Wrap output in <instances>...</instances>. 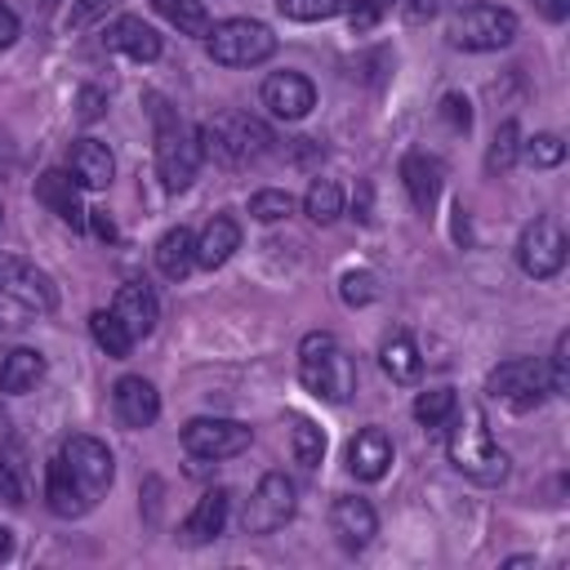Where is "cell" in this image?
Returning a JSON list of instances; mask_svg holds the SVG:
<instances>
[{
  "mask_svg": "<svg viewBox=\"0 0 570 570\" xmlns=\"http://www.w3.org/2000/svg\"><path fill=\"white\" fill-rule=\"evenodd\" d=\"M450 423H454V428H450V463H454L463 476H472L476 485H499V481H508V454L494 445L481 405L454 410Z\"/></svg>",
  "mask_w": 570,
  "mask_h": 570,
  "instance_id": "obj_1",
  "label": "cell"
},
{
  "mask_svg": "<svg viewBox=\"0 0 570 570\" xmlns=\"http://www.w3.org/2000/svg\"><path fill=\"white\" fill-rule=\"evenodd\" d=\"M196 138H200V156H209L227 169L249 165L272 147V129L249 111H218L214 120H205L196 129Z\"/></svg>",
  "mask_w": 570,
  "mask_h": 570,
  "instance_id": "obj_2",
  "label": "cell"
},
{
  "mask_svg": "<svg viewBox=\"0 0 570 570\" xmlns=\"http://www.w3.org/2000/svg\"><path fill=\"white\" fill-rule=\"evenodd\" d=\"M298 379L321 401H347L356 392V361L338 347L334 334L316 330L298 343Z\"/></svg>",
  "mask_w": 570,
  "mask_h": 570,
  "instance_id": "obj_3",
  "label": "cell"
},
{
  "mask_svg": "<svg viewBox=\"0 0 570 570\" xmlns=\"http://www.w3.org/2000/svg\"><path fill=\"white\" fill-rule=\"evenodd\" d=\"M151 120H156V174L169 191H183L200 169V138L156 94H151Z\"/></svg>",
  "mask_w": 570,
  "mask_h": 570,
  "instance_id": "obj_4",
  "label": "cell"
},
{
  "mask_svg": "<svg viewBox=\"0 0 570 570\" xmlns=\"http://www.w3.org/2000/svg\"><path fill=\"white\" fill-rule=\"evenodd\" d=\"M205 45H209V58L218 67H258L276 53V36L267 22H254V18H227L218 27L205 31Z\"/></svg>",
  "mask_w": 570,
  "mask_h": 570,
  "instance_id": "obj_5",
  "label": "cell"
},
{
  "mask_svg": "<svg viewBox=\"0 0 570 570\" xmlns=\"http://www.w3.org/2000/svg\"><path fill=\"white\" fill-rule=\"evenodd\" d=\"M512 40H517V13L503 4H468L450 22V45L468 49V53L508 49Z\"/></svg>",
  "mask_w": 570,
  "mask_h": 570,
  "instance_id": "obj_6",
  "label": "cell"
},
{
  "mask_svg": "<svg viewBox=\"0 0 570 570\" xmlns=\"http://www.w3.org/2000/svg\"><path fill=\"white\" fill-rule=\"evenodd\" d=\"M485 392H490L494 401H503L508 410H517V414H525V410H534L543 396H552V392H548V370H543V361H534V356H508V361H499V365L490 370V379H485Z\"/></svg>",
  "mask_w": 570,
  "mask_h": 570,
  "instance_id": "obj_7",
  "label": "cell"
},
{
  "mask_svg": "<svg viewBox=\"0 0 570 570\" xmlns=\"http://www.w3.org/2000/svg\"><path fill=\"white\" fill-rule=\"evenodd\" d=\"M0 294L9 303H18L22 312H36V316H49L58 307V289H53L49 272H40L36 263L4 254V249H0Z\"/></svg>",
  "mask_w": 570,
  "mask_h": 570,
  "instance_id": "obj_8",
  "label": "cell"
},
{
  "mask_svg": "<svg viewBox=\"0 0 570 570\" xmlns=\"http://www.w3.org/2000/svg\"><path fill=\"white\" fill-rule=\"evenodd\" d=\"M254 432L240 419H218V414H200L183 428V450L191 459H236L240 450H249Z\"/></svg>",
  "mask_w": 570,
  "mask_h": 570,
  "instance_id": "obj_9",
  "label": "cell"
},
{
  "mask_svg": "<svg viewBox=\"0 0 570 570\" xmlns=\"http://www.w3.org/2000/svg\"><path fill=\"white\" fill-rule=\"evenodd\" d=\"M566 232H561V223L557 218H534L525 232H521V240H517V263H521V272L525 276H534V281H548V276H557L561 267H566Z\"/></svg>",
  "mask_w": 570,
  "mask_h": 570,
  "instance_id": "obj_10",
  "label": "cell"
},
{
  "mask_svg": "<svg viewBox=\"0 0 570 570\" xmlns=\"http://www.w3.org/2000/svg\"><path fill=\"white\" fill-rule=\"evenodd\" d=\"M289 517H294V481H289L285 472H267V476L254 485L240 525H245V534H272V530H281Z\"/></svg>",
  "mask_w": 570,
  "mask_h": 570,
  "instance_id": "obj_11",
  "label": "cell"
},
{
  "mask_svg": "<svg viewBox=\"0 0 570 570\" xmlns=\"http://www.w3.org/2000/svg\"><path fill=\"white\" fill-rule=\"evenodd\" d=\"M62 459H67V468L80 476V485L98 499L107 485H111V476H116V463H111V450L98 441V436H67L62 441Z\"/></svg>",
  "mask_w": 570,
  "mask_h": 570,
  "instance_id": "obj_12",
  "label": "cell"
},
{
  "mask_svg": "<svg viewBox=\"0 0 570 570\" xmlns=\"http://www.w3.org/2000/svg\"><path fill=\"white\" fill-rule=\"evenodd\" d=\"M263 107L276 120H303L316 107V85L298 71H272L263 80Z\"/></svg>",
  "mask_w": 570,
  "mask_h": 570,
  "instance_id": "obj_13",
  "label": "cell"
},
{
  "mask_svg": "<svg viewBox=\"0 0 570 570\" xmlns=\"http://www.w3.org/2000/svg\"><path fill=\"white\" fill-rule=\"evenodd\" d=\"M111 312H116V321L134 334V343L147 338V334L156 330V321H160V303H156V289H151L147 281H125V285L116 289V298H111Z\"/></svg>",
  "mask_w": 570,
  "mask_h": 570,
  "instance_id": "obj_14",
  "label": "cell"
},
{
  "mask_svg": "<svg viewBox=\"0 0 570 570\" xmlns=\"http://www.w3.org/2000/svg\"><path fill=\"white\" fill-rule=\"evenodd\" d=\"M330 530H334V539H338L347 552H361V548L379 534V517H374L370 499L343 494V499H334V508H330Z\"/></svg>",
  "mask_w": 570,
  "mask_h": 570,
  "instance_id": "obj_15",
  "label": "cell"
},
{
  "mask_svg": "<svg viewBox=\"0 0 570 570\" xmlns=\"http://www.w3.org/2000/svg\"><path fill=\"white\" fill-rule=\"evenodd\" d=\"M111 405H116V419L125 428H151L160 414V392L142 374H125L111 387Z\"/></svg>",
  "mask_w": 570,
  "mask_h": 570,
  "instance_id": "obj_16",
  "label": "cell"
},
{
  "mask_svg": "<svg viewBox=\"0 0 570 570\" xmlns=\"http://www.w3.org/2000/svg\"><path fill=\"white\" fill-rule=\"evenodd\" d=\"M45 503L53 517H85L94 508V494L80 485V476L67 468V459H49L45 468Z\"/></svg>",
  "mask_w": 570,
  "mask_h": 570,
  "instance_id": "obj_17",
  "label": "cell"
},
{
  "mask_svg": "<svg viewBox=\"0 0 570 570\" xmlns=\"http://www.w3.org/2000/svg\"><path fill=\"white\" fill-rule=\"evenodd\" d=\"M67 174L76 178V187H85V191H102V187L116 178L111 147L98 142V138H76L71 151H67Z\"/></svg>",
  "mask_w": 570,
  "mask_h": 570,
  "instance_id": "obj_18",
  "label": "cell"
},
{
  "mask_svg": "<svg viewBox=\"0 0 570 570\" xmlns=\"http://www.w3.org/2000/svg\"><path fill=\"white\" fill-rule=\"evenodd\" d=\"M36 200H40L49 214H58L62 223H71L76 232L89 223V209L80 205V187H76V178H71L67 169H45V174L36 178Z\"/></svg>",
  "mask_w": 570,
  "mask_h": 570,
  "instance_id": "obj_19",
  "label": "cell"
},
{
  "mask_svg": "<svg viewBox=\"0 0 570 570\" xmlns=\"http://www.w3.org/2000/svg\"><path fill=\"white\" fill-rule=\"evenodd\" d=\"M401 183H405V191H410V205H414L419 214H428V209L436 205L441 187H445V165H441L436 156H428V151H410V156L401 160Z\"/></svg>",
  "mask_w": 570,
  "mask_h": 570,
  "instance_id": "obj_20",
  "label": "cell"
},
{
  "mask_svg": "<svg viewBox=\"0 0 570 570\" xmlns=\"http://www.w3.org/2000/svg\"><path fill=\"white\" fill-rule=\"evenodd\" d=\"M102 45L116 49V53H125V58H134V62H156V58H160V36H156L142 18H134V13L116 18V22L102 31Z\"/></svg>",
  "mask_w": 570,
  "mask_h": 570,
  "instance_id": "obj_21",
  "label": "cell"
},
{
  "mask_svg": "<svg viewBox=\"0 0 570 570\" xmlns=\"http://www.w3.org/2000/svg\"><path fill=\"white\" fill-rule=\"evenodd\" d=\"M387 463H392V441H387V432H383V428H361V432L352 436V445H347V468H352V476H356V481H379V476L387 472Z\"/></svg>",
  "mask_w": 570,
  "mask_h": 570,
  "instance_id": "obj_22",
  "label": "cell"
},
{
  "mask_svg": "<svg viewBox=\"0 0 570 570\" xmlns=\"http://www.w3.org/2000/svg\"><path fill=\"white\" fill-rule=\"evenodd\" d=\"M227 512H232V494H227V490H205V494L196 499V508L187 512V521H183L178 534H183L187 543H209V539L223 534Z\"/></svg>",
  "mask_w": 570,
  "mask_h": 570,
  "instance_id": "obj_23",
  "label": "cell"
},
{
  "mask_svg": "<svg viewBox=\"0 0 570 570\" xmlns=\"http://www.w3.org/2000/svg\"><path fill=\"white\" fill-rule=\"evenodd\" d=\"M240 249V223L232 218V214H214L205 227H200V236H196V263L200 267H223L232 254Z\"/></svg>",
  "mask_w": 570,
  "mask_h": 570,
  "instance_id": "obj_24",
  "label": "cell"
},
{
  "mask_svg": "<svg viewBox=\"0 0 570 570\" xmlns=\"http://www.w3.org/2000/svg\"><path fill=\"white\" fill-rule=\"evenodd\" d=\"M156 267H160V276H169V281H183L191 267H196V236L178 223V227H169L160 240H156Z\"/></svg>",
  "mask_w": 570,
  "mask_h": 570,
  "instance_id": "obj_25",
  "label": "cell"
},
{
  "mask_svg": "<svg viewBox=\"0 0 570 570\" xmlns=\"http://www.w3.org/2000/svg\"><path fill=\"white\" fill-rule=\"evenodd\" d=\"M40 379H45V356H40L36 347H13V352L0 361V392H4V396H22V392H31Z\"/></svg>",
  "mask_w": 570,
  "mask_h": 570,
  "instance_id": "obj_26",
  "label": "cell"
},
{
  "mask_svg": "<svg viewBox=\"0 0 570 570\" xmlns=\"http://www.w3.org/2000/svg\"><path fill=\"white\" fill-rule=\"evenodd\" d=\"M379 365H383V374H387L392 383H414L419 370H423V356H419L414 338H410L405 330H396V334L383 338V347H379Z\"/></svg>",
  "mask_w": 570,
  "mask_h": 570,
  "instance_id": "obj_27",
  "label": "cell"
},
{
  "mask_svg": "<svg viewBox=\"0 0 570 570\" xmlns=\"http://www.w3.org/2000/svg\"><path fill=\"white\" fill-rule=\"evenodd\" d=\"M89 334H94V343H98L107 356H116V361L134 352V334L116 321V312H111V307H98V312L89 316Z\"/></svg>",
  "mask_w": 570,
  "mask_h": 570,
  "instance_id": "obj_28",
  "label": "cell"
},
{
  "mask_svg": "<svg viewBox=\"0 0 570 570\" xmlns=\"http://www.w3.org/2000/svg\"><path fill=\"white\" fill-rule=\"evenodd\" d=\"M160 9V18L169 27H178V36H205L209 31V9L200 0H151Z\"/></svg>",
  "mask_w": 570,
  "mask_h": 570,
  "instance_id": "obj_29",
  "label": "cell"
},
{
  "mask_svg": "<svg viewBox=\"0 0 570 570\" xmlns=\"http://www.w3.org/2000/svg\"><path fill=\"white\" fill-rule=\"evenodd\" d=\"M454 410H459V401H454V392H450V387H428V392H419V401H414V419H419L428 432L450 428Z\"/></svg>",
  "mask_w": 570,
  "mask_h": 570,
  "instance_id": "obj_30",
  "label": "cell"
},
{
  "mask_svg": "<svg viewBox=\"0 0 570 570\" xmlns=\"http://www.w3.org/2000/svg\"><path fill=\"white\" fill-rule=\"evenodd\" d=\"M303 214H307L312 223H334V218L343 214V191H338V183H334V178H312V187H307V196H303Z\"/></svg>",
  "mask_w": 570,
  "mask_h": 570,
  "instance_id": "obj_31",
  "label": "cell"
},
{
  "mask_svg": "<svg viewBox=\"0 0 570 570\" xmlns=\"http://www.w3.org/2000/svg\"><path fill=\"white\" fill-rule=\"evenodd\" d=\"M289 423H294V432H289L294 436V459L303 468H321V459H325V432L307 414H294Z\"/></svg>",
  "mask_w": 570,
  "mask_h": 570,
  "instance_id": "obj_32",
  "label": "cell"
},
{
  "mask_svg": "<svg viewBox=\"0 0 570 570\" xmlns=\"http://www.w3.org/2000/svg\"><path fill=\"white\" fill-rule=\"evenodd\" d=\"M517 151H521V134H517V120H503V125L494 129V142H490V151H485V169H490V174H508V169L517 165Z\"/></svg>",
  "mask_w": 570,
  "mask_h": 570,
  "instance_id": "obj_33",
  "label": "cell"
},
{
  "mask_svg": "<svg viewBox=\"0 0 570 570\" xmlns=\"http://www.w3.org/2000/svg\"><path fill=\"white\" fill-rule=\"evenodd\" d=\"M276 9H281L289 22H325V18L347 13L352 0H276Z\"/></svg>",
  "mask_w": 570,
  "mask_h": 570,
  "instance_id": "obj_34",
  "label": "cell"
},
{
  "mask_svg": "<svg viewBox=\"0 0 570 570\" xmlns=\"http://www.w3.org/2000/svg\"><path fill=\"white\" fill-rule=\"evenodd\" d=\"M249 214H254L258 223L289 218V214H294V196H289V191H281V187H263V191H254V196H249Z\"/></svg>",
  "mask_w": 570,
  "mask_h": 570,
  "instance_id": "obj_35",
  "label": "cell"
},
{
  "mask_svg": "<svg viewBox=\"0 0 570 570\" xmlns=\"http://www.w3.org/2000/svg\"><path fill=\"white\" fill-rule=\"evenodd\" d=\"M338 294H343V303H347V307H365V303H374V298H379V276H374V272H365V267H352V272H343Z\"/></svg>",
  "mask_w": 570,
  "mask_h": 570,
  "instance_id": "obj_36",
  "label": "cell"
},
{
  "mask_svg": "<svg viewBox=\"0 0 570 570\" xmlns=\"http://www.w3.org/2000/svg\"><path fill=\"white\" fill-rule=\"evenodd\" d=\"M543 370H548V392L552 396H570V334H557L552 361Z\"/></svg>",
  "mask_w": 570,
  "mask_h": 570,
  "instance_id": "obj_37",
  "label": "cell"
},
{
  "mask_svg": "<svg viewBox=\"0 0 570 570\" xmlns=\"http://www.w3.org/2000/svg\"><path fill=\"white\" fill-rule=\"evenodd\" d=\"M525 160L539 165V169H552V165L566 160V142H561L557 134H534V138L525 142Z\"/></svg>",
  "mask_w": 570,
  "mask_h": 570,
  "instance_id": "obj_38",
  "label": "cell"
},
{
  "mask_svg": "<svg viewBox=\"0 0 570 570\" xmlns=\"http://www.w3.org/2000/svg\"><path fill=\"white\" fill-rule=\"evenodd\" d=\"M120 0H71V13H67V27L71 31H85L94 27L98 18H107V9H116Z\"/></svg>",
  "mask_w": 570,
  "mask_h": 570,
  "instance_id": "obj_39",
  "label": "cell"
},
{
  "mask_svg": "<svg viewBox=\"0 0 570 570\" xmlns=\"http://www.w3.org/2000/svg\"><path fill=\"white\" fill-rule=\"evenodd\" d=\"M392 4H401V0H352V9H347V18H352V31H370Z\"/></svg>",
  "mask_w": 570,
  "mask_h": 570,
  "instance_id": "obj_40",
  "label": "cell"
},
{
  "mask_svg": "<svg viewBox=\"0 0 570 570\" xmlns=\"http://www.w3.org/2000/svg\"><path fill=\"white\" fill-rule=\"evenodd\" d=\"M441 116L450 120V129H468L472 125V102L463 94H445L441 98Z\"/></svg>",
  "mask_w": 570,
  "mask_h": 570,
  "instance_id": "obj_41",
  "label": "cell"
},
{
  "mask_svg": "<svg viewBox=\"0 0 570 570\" xmlns=\"http://www.w3.org/2000/svg\"><path fill=\"white\" fill-rule=\"evenodd\" d=\"M0 499H4L9 508H18V503H22V481H18L13 463H0Z\"/></svg>",
  "mask_w": 570,
  "mask_h": 570,
  "instance_id": "obj_42",
  "label": "cell"
},
{
  "mask_svg": "<svg viewBox=\"0 0 570 570\" xmlns=\"http://www.w3.org/2000/svg\"><path fill=\"white\" fill-rule=\"evenodd\" d=\"M454 4H463V0H405V13H410L414 22H423V18H432V13H441V9H454Z\"/></svg>",
  "mask_w": 570,
  "mask_h": 570,
  "instance_id": "obj_43",
  "label": "cell"
},
{
  "mask_svg": "<svg viewBox=\"0 0 570 570\" xmlns=\"http://www.w3.org/2000/svg\"><path fill=\"white\" fill-rule=\"evenodd\" d=\"M76 102H80V107H76V111H80V120H98V116H102V107H107V98H102L98 89H80V98H76Z\"/></svg>",
  "mask_w": 570,
  "mask_h": 570,
  "instance_id": "obj_44",
  "label": "cell"
},
{
  "mask_svg": "<svg viewBox=\"0 0 570 570\" xmlns=\"http://www.w3.org/2000/svg\"><path fill=\"white\" fill-rule=\"evenodd\" d=\"M18 40V13L9 4H0V49H9Z\"/></svg>",
  "mask_w": 570,
  "mask_h": 570,
  "instance_id": "obj_45",
  "label": "cell"
},
{
  "mask_svg": "<svg viewBox=\"0 0 570 570\" xmlns=\"http://www.w3.org/2000/svg\"><path fill=\"white\" fill-rule=\"evenodd\" d=\"M89 227L98 240H116V223L107 218V209H89Z\"/></svg>",
  "mask_w": 570,
  "mask_h": 570,
  "instance_id": "obj_46",
  "label": "cell"
},
{
  "mask_svg": "<svg viewBox=\"0 0 570 570\" xmlns=\"http://www.w3.org/2000/svg\"><path fill=\"white\" fill-rule=\"evenodd\" d=\"M534 4H539V13L552 18V22H561V18L570 13V0H534Z\"/></svg>",
  "mask_w": 570,
  "mask_h": 570,
  "instance_id": "obj_47",
  "label": "cell"
},
{
  "mask_svg": "<svg viewBox=\"0 0 570 570\" xmlns=\"http://www.w3.org/2000/svg\"><path fill=\"white\" fill-rule=\"evenodd\" d=\"M9 557H13V530L0 525V561H9Z\"/></svg>",
  "mask_w": 570,
  "mask_h": 570,
  "instance_id": "obj_48",
  "label": "cell"
},
{
  "mask_svg": "<svg viewBox=\"0 0 570 570\" xmlns=\"http://www.w3.org/2000/svg\"><path fill=\"white\" fill-rule=\"evenodd\" d=\"M0 330H4V316H0Z\"/></svg>",
  "mask_w": 570,
  "mask_h": 570,
  "instance_id": "obj_49",
  "label": "cell"
},
{
  "mask_svg": "<svg viewBox=\"0 0 570 570\" xmlns=\"http://www.w3.org/2000/svg\"><path fill=\"white\" fill-rule=\"evenodd\" d=\"M45 4H53V0H45Z\"/></svg>",
  "mask_w": 570,
  "mask_h": 570,
  "instance_id": "obj_50",
  "label": "cell"
},
{
  "mask_svg": "<svg viewBox=\"0 0 570 570\" xmlns=\"http://www.w3.org/2000/svg\"><path fill=\"white\" fill-rule=\"evenodd\" d=\"M0 218H4V209H0Z\"/></svg>",
  "mask_w": 570,
  "mask_h": 570,
  "instance_id": "obj_51",
  "label": "cell"
}]
</instances>
